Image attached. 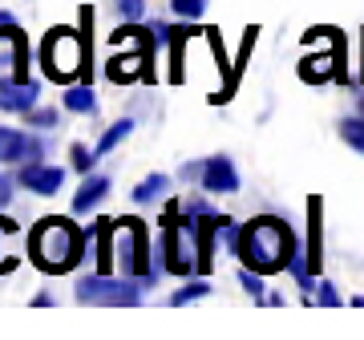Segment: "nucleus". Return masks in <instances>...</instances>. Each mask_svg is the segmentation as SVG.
<instances>
[{"label": "nucleus", "instance_id": "9b49d317", "mask_svg": "<svg viewBox=\"0 0 364 340\" xmlns=\"http://www.w3.org/2000/svg\"><path fill=\"white\" fill-rule=\"evenodd\" d=\"M105 195H109V179H105V174H85V183H81L77 195H73V211H77V215H90Z\"/></svg>", "mask_w": 364, "mask_h": 340}, {"label": "nucleus", "instance_id": "39448f33", "mask_svg": "<svg viewBox=\"0 0 364 340\" xmlns=\"http://www.w3.org/2000/svg\"><path fill=\"white\" fill-rule=\"evenodd\" d=\"M41 158H45V142L25 130L0 126V162H41Z\"/></svg>", "mask_w": 364, "mask_h": 340}, {"label": "nucleus", "instance_id": "ddd939ff", "mask_svg": "<svg viewBox=\"0 0 364 340\" xmlns=\"http://www.w3.org/2000/svg\"><path fill=\"white\" fill-rule=\"evenodd\" d=\"M130 134H134V122H130V118H126V122H114V126H109L102 138H97V154H109V150H114L122 138H130Z\"/></svg>", "mask_w": 364, "mask_h": 340}, {"label": "nucleus", "instance_id": "aec40b11", "mask_svg": "<svg viewBox=\"0 0 364 340\" xmlns=\"http://www.w3.org/2000/svg\"><path fill=\"white\" fill-rule=\"evenodd\" d=\"M239 284H243L255 300H263V280H259V275H251V267H247V272H239Z\"/></svg>", "mask_w": 364, "mask_h": 340}, {"label": "nucleus", "instance_id": "6e6552de", "mask_svg": "<svg viewBox=\"0 0 364 340\" xmlns=\"http://www.w3.org/2000/svg\"><path fill=\"white\" fill-rule=\"evenodd\" d=\"M37 105V85L25 78H4L0 81V110H13V114H25Z\"/></svg>", "mask_w": 364, "mask_h": 340}, {"label": "nucleus", "instance_id": "20e7f679", "mask_svg": "<svg viewBox=\"0 0 364 340\" xmlns=\"http://www.w3.org/2000/svg\"><path fill=\"white\" fill-rule=\"evenodd\" d=\"M142 292H146V280L130 284V280H114V275H81L73 296L81 304H138Z\"/></svg>", "mask_w": 364, "mask_h": 340}, {"label": "nucleus", "instance_id": "7ed1b4c3", "mask_svg": "<svg viewBox=\"0 0 364 340\" xmlns=\"http://www.w3.org/2000/svg\"><path fill=\"white\" fill-rule=\"evenodd\" d=\"M41 61H45V73H49V78H57V81L73 78V73L85 65V49H81L77 33H69V28L49 33L45 45H41Z\"/></svg>", "mask_w": 364, "mask_h": 340}, {"label": "nucleus", "instance_id": "4468645a", "mask_svg": "<svg viewBox=\"0 0 364 340\" xmlns=\"http://www.w3.org/2000/svg\"><path fill=\"white\" fill-rule=\"evenodd\" d=\"M166 186H170V179H166V174H150V179H146V183H138V186H134V203H150V198H158V195H162V191H166Z\"/></svg>", "mask_w": 364, "mask_h": 340}, {"label": "nucleus", "instance_id": "f257e3e1", "mask_svg": "<svg viewBox=\"0 0 364 340\" xmlns=\"http://www.w3.org/2000/svg\"><path fill=\"white\" fill-rule=\"evenodd\" d=\"M239 255L251 272H279L296 255V235L284 219L263 215V219H251L239 231Z\"/></svg>", "mask_w": 364, "mask_h": 340}, {"label": "nucleus", "instance_id": "2eb2a0df", "mask_svg": "<svg viewBox=\"0 0 364 340\" xmlns=\"http://www.w3.org/2000/svg\"><path fill=\"white\" fill-rule=\"evenodd\" d=\"M340 138H344L356 154H364V118H340Z\"/></svg>", "mask_w": 364, "mask_h": 340}, {"label": "nucleus", "instance_id": "f03ea898", "mask_svg": "<svg viewBox=\"0 0 364 340\" xmlns=\"http://www.w3.org/2000/svg\"><path fill=\"white\" fill-rule=\"evenodd\" d=\"M77 251H81V235L73 231V223H65V219L37 223V231H33V260L45 272H65V267H73Z\"/></svg>", "mask_w": 364, "mask_h": 340}, {"label": "nucleus", "instance_id": "dca6fc26", "mask_svg": "<svg viewBox=\"0 0 364 340\" xmlns=\"http://www.w3.org/2000/svg\"><path fill=\"white\" fill-rule=\"evenodd\" d=\"M207 292H210L207 280H191V284H182V288L170 296V304H195V300H203Z\"/></svg>", "mask_w": 364, "mask_h": 340}, {"label": "nucleus", "instance_id": "6ab92c4d", "mask_svg": "<svg viewBox=\"0 0 364 340\" xmlns=\"http://www.w3.org/2000/svg\"><path fill=\"white\" fill-rule=\"evenodd\" d=\"M69 162H73V170H81V174H85V170L93 166V154L85 150V146H73V150H69Z\"/></svg>", "mask_w": 364, "mask_h": 340}, {"label": "nucleus", "instance_id": "a211bd4d", "mask_svg": "<svg viewBox=\"0 0 364 340\" xmlns=\"http://www.w3.org/2000/svg\"><path fill=\"white\" fill-rule=\"evenodd\" d=\"M117 16H122V21H142L146 4L142 0H117Z\"/></svg>", "mask_w": 364, "mask_h": 340}, {"label": "nucleus", "instance_id": "5701e85b", "mask_svg": "<svg viewBox=\"0 0 364 340\" xmlns=\"http://www.w3.org/2000/svg\"><path fill=\"white\" fill-rule=\"evenodd\" d=\"M352 304H356V308H364V296H356V300H352Z\"/></svg>", "mask_w": 364, "mask_h": 340}, {"label": "nucleus", "instance_id": "4be33fe9", "mask_svg": "<svg viewBox=\"0 0 364 340\" xmlns=\"http://www.w3.org/2000/svg\"><path fill=\"white\" fill-rule=\"evenodd\" d=\"M316 296H320V304H340V292L332 288L328 280H324V284H316Z\"/></svg>", "mask_w": 364, "mask_h": 340}, {"label": "nucleus", "instance_id": "423d86ee", "mask_svg": "<svg viewBox=\"0 0 364 340\" xmlns=\"http://www.w3.org/2000/svg\"><path fill=\"white\" fill-rule=\"evenodd\" d=\"M16 179H21V186L33 191V195H57L61 183H65V170L61 166H45V162H25V170H21Z\"/></svg>", "mask_w": 364, "mask_h": 340}, {"label": "nucleus", "instance_id": "f8f14e48", "mask_svg": "<svg viewBox=\"0 0 364 340\" xmlns=\"http://www.w3.org/2000/svg\"><path fill=\"white\" fill-rule=\"evenodd\" d=\"M65 110H73V114H93V110H97V93H93L90 85H69Z\"/></svg>", "mask_w": 364, "mask_h": 340}, {"label": "nucleus", "instance_id": "0eeeda50", "mask_svg": "<svg viewBox=\"0 0 364 340\" xmlns=\"http://www.w3.org/2000/svg\"><path fill=\"white\" fill-rule=\"evenodd\" d=\"M203 186L207 191H215V195H235L239 191V174H235V162L231 158H210V162H203Z\"/></svg>", "mask_w": 364, "mask_h": 340}, {"label": "nucleus", "instance_id": "1a4fd4ad", "mask_svg": "<svg viewBox=\"0 0 364 340\" xmlns=\"http://www.w3.org/2000/svg\"><path fill=\"white\" fill-rule=\"evenodd\" d=\"M186 248H195V239H186V227L182 223H170V235H166V263L174 272H191L195 267V255H186Z\"/></svg>", "mask_w": 364, "mask_h": 340}, {"label": "nucleus", "instance_id": "9d476101", "mask_svg": "<svg viewBox=\"0 0 364 340\" xmlns=\"http://www.w3.org/2000/svg\"><path fill=\"white\" fill-rule=\"evenodd\" d=\"M117 251H122V263H126V272H146V260H142V227L138 223H126L122 227V239H117Z\"/></svg>", "mask_w": 364, "mask_h": 340}, {"label": "nucleus", "instance_id": "f3484780", "mask_svg": "<svg viewBox=\"0 0 364 340\" xmlns=\"http://www.w3.org/2000/svg\"><path fill=\"white\" fill-rule=\"evenodd\" d=\"M170 9H174L182 21H195V16H203V0H170Z\"/></svg>", "mask_w": 364, "mask_h": 340}, {"label": "nucleus", "instance_id": "412c9836", "mask_svg": "<svg viewBox=\"0 0 364 340\" xmlns=\"http://www.w3.org/2000/svg\"><path fill=\"white\" fill-rule=\"evenodd\" d=\"M25 118H28V126H53L57 114L53 110H25Z\"/></svg>", "mask_w": 364, "mask_h": 340}]
</instances>
